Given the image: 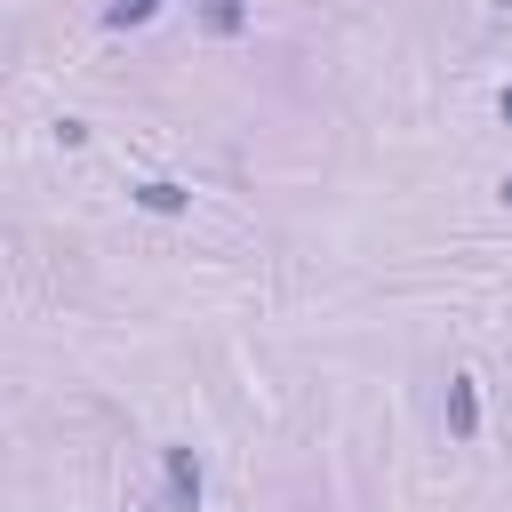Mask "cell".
<instances>
[{
    "label": "cell",
    "instance_id": "cell-1",
    "mask_svg": "<svg viewBox=\"0 0 512 512\" xmlns=\"http://www.w3.org/2000/svg\"><path fill=\"white\" fill-rule=\"evenodd\" d=\"M160 472H168V512H200V488H208L200 456L192 448H160Z\"/></svg>",
    "mask_w": 512,
    "mask_h": 512
},
{
    "label": "cell",
    "instance_id": "cell-2",
    "mask_svg": "<svg viewBox=\"0 0 512 512\" xmlns=\"http://www.w3.org/2000/svg\"><path fill=\"white\" fill-rule=\"evenodd\" d=\"M128 200H136L144 216H184V208H192V192H184L176 176H144V184H128Z\"/></svg>",
    "mask_w": 512,
    "mask_h": 512
},
{
    "label": "cell",
    "instance_id": "cell-4",
    "mask_svg": "<svg viewBox=\"0 0 512 512\" xmlns=\"http://www.w3.org/2000/svg\"><path fill=\"white\" fill-rule=\"evenodd\" d=\"M192 8H200V24H208L216 40H232V32L248 24V8H240V0H192Z\"/></svg>",
    "mask_w": 512,
    "mask_h": 512
},
{
    "label": "cell",
    "instance_id": "cell-5",
    "mask_svg": "<svg viewBox=\"0 0 512 512\" xmlns=\"http://www.w3.org/2000/svg\"><path fill=\"white\" fill-rule=\"evenodd\" d=\"M152 16H160V0H104V32H136Z\"/></svg>",
    "mask_w": 512,
    "mask_h": 512
},
{
    "label": "cell",
    "instance_id": "cell-6",
    "mask_svg": "<svg viewBox=\"0 0 512 512\" xmlns=\"http://www.w3.org/2000/svg\"><path fill=\"white\" fill-rule=\"evenodd\" d=\"M496 112H504V128H512V88H504V96H496Z\"/></svg>",
    "mask_w": 512,
    "mask_h": 512
},
{
    "label": "cell",
    "instance_id": "cell-3",
    "mask_svg": "<svg viewBox=\"0 0 512 512\" xmlns=\"http://www.w3.org/2000/svg\"><path fill=\"white\" fill-rule=\"evenodd\" d=\"M480 432V392L472 376H448V440H472Z\"/></svg>",
    "mask_w": 512,
    "mask_h": 512
},
{
    "label": "cell",
    "instance_id": "cell-8",
    "mask_svg": "<svg viewBox=\"0 0 512 512\" xmlns=\"http://www.w3.org/2000/svg\"><path fill=\"white\" fill-rule=\"evenodd\" d=\"M488 8H512V0H488Z\"/></svg>",
    "mask_w": 512,
    "mask_h": 512
},
{
    "label": "cell",
    "instance_id": "cell-7",
    "mask_svg": "<svg viewBox=\"0 0 512 512\" xmlns=\"http://www.w3.org/2000/svg\"><path fill=\"white\" fill-rule=\"evenodd\" d=\"M496 192H504V208H512V176H504V184H496Z\"/></svg>",
    "mask_w": 512,
    "mask_h": 512
}]
</instances>
